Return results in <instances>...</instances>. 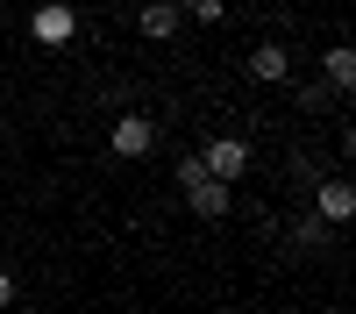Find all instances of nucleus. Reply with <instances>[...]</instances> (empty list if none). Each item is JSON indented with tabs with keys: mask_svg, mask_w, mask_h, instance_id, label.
I'll return each instance as SVG.
<instances>
[{
	"mask_svg": "<svg viewBox=\"0 0 356 314\" xmlns=\"http://www.w3.org/2000/svg\"><path fill=\"white\" fill-rule=\"evenodd\" d=\"M178 193H186V207H193L200 221H221V214L235 207V186H221V179H207V171H200V157H193V150L178 157Z\"/></svg>",
	"mask_w": 356,
	"mask_h": 314,
	"instance_id": "nucleus-1",
	"label": "nucleus"
},
{
	"mask_svg": "<svg viewBox=\"0 0 356 314\" xmlns=\"http://www.w3.org/2000/svg\"><path fill=\"white\" fill-rule=\"evenodd\" d=\"M193 157H200V171H207V179L235 186V179L250 171V157H257V150H250L243 136H200V150H193Z\"/></svg>",
	"mask_w": 356,
	"mask_h": 314,
	"instance_id": "nucleus-2",
	"label": "nucleus"
},
{
	"mask_svg": "<svg viewBox=\"0 0 356 314\" xmlns=\"http://www.w3.org/2000/svg\"><path fill=\"white\" fill-rule=\"evenodd\" d=\"M72 36H79V8H72V0H36V8H29V43L65 50Z\"/></svg>",
	"mask_w": 356,
	"mask_h": 314,
	"instance_id": "nucleus-3",
	"label": "nucleus"
},
{
	"mask_svg": "<svg viewBox=\"0 0 356 314\" xmlns=\"http://www.w3.org/2000/svg\"><path fill=\"white\" fill-rule=\"evenodd\" d=\"M107 150H114V157H150V150H157V122H150V114H136V107H129L122 122L107 129Z\"/></svg>",
	"mask_w": 356,
	"mask_h": 314,
	"instance_id": "nucleus-4",
	"label": "nucleus"
},
{
	"mask_svg": "<svg viewBox=\"0 0 356 314\" xmlns=\"http://www.w3.org/2000/svg\"><path fill=\"white\" fill-rule=\"evenodd\" d=\"M307 214H314V221H328V228H342V221L356 214V186L342 179V171H335V179H321V186H314V207H307Z\"/></svg>",
	"mask_w": 356,
	"mask_h": 314,
	"instance_id": "nucleus-5",
	"label": "nucleus"
},
{
	"mask_svg": "<svg viewBox=\"0 0 356 314\" xmlns=\"http://www.w3.org/2000/svg\"><path fill=\"white\" fill-rule=\"evenodd\" d=\"M250 79H257V86H285V79H292V50H285V43H257V50H250Z\"/></svg>",
	"mask_w": 356,
	"mask_h": 314,
	"instance_id": "nucleus-6",
	"label": "nucleus"
},
{
	"mask_svg": "<svg viewBox=\"0 0 356 314\" xmlns=\"http://www.w3.org/2000/svg\"><path fill=\"white\" fill-rule=\"evenodd\" d=\"M321 86H328L335 100L356 86V50H349V43H328V57H321Z\"/></svg>",
	"mask_w": 356,
	"mask_h": 314,
	"instance_id": "nucleus-7",
	"label": "nucleus"
},
{
	"mask_svg": "<svg viewBox=\"0 0 356 314\" xmlns=\"http://www.w3.org/2000/svg\"><path fill=\"white\" fill-rule=\"evenodd\" d=\"M292 250H300V257H328L335 250V228L314 221V214H300V221H292Z\"/></svg>",
	"mask_w": 356,
	"mask_h": 314,
	"instance_id": "nucleus-8",
	"label": "nucleus"
},
{
	"mask_svg": "<svg viewBox=\"0 0 356 314\" xmlns=\"http://www.w3.org/2000/svg\"><path fill=\"white\" fill-rule=\"evenodd\" d=\"M178 22H186V15H178V8H164V0H143V36H150V43H171L178 36Z\"/></svg>",
	"mask_w": 356,
	"mask_h": 314,
	"instance_id": "nucleus-9",
	"label": "nucleus"
},
{
	"mask_svg": "<svg viewBox=\"0 0 356 314\" xmlns=\"http://www.w3.org/2000/svg\"><path fill=\"white\" fill-rule=\"evenodd\" d=\"M186 22H207V29L228 22V0H186Z\"/></svg>",
	"mask_w": 356,
	"mask_h": 314,
	"instance_id": "nucleus-10",
	"label": "nucleus"
},
{
	"mask_svg": "<svg viewBox=\"0 0 356 314\" xmlns=\"http://www.w3.org/2000/svg\"><path fill=\"white\" fill-rule=\"evenodd\" d=\"M328 100H335V93H328L321 79H307V86H300V107H307V114H314V107H328Z\"/></svg>",
	"mask_w": 356,
	"mask_h": 314,
	"instance_id": "nucleus-11",
	"label": "nucleus"
},
{
	"mask_svg": "<svg viewBox=\"0 0 356 314\" xmlns=\"http://www.w3.org/2000/svg\"><path fill=\"white\" fill-rule=\"evenodd\" d=\"M15 293H22V285H15V272L0 265V307H15Z\"/></svg>",
	"mask_w": 356,
	"mask_h": 314,
	"instance_id": "nucleus-12",
	"label": "nucleus"
},
{
	"mask_svg": "<svg viewBox=\"0 0 356 314\" xmlns=\"http://www.w3.org/2000/svg\"><path fill=\"white\" fill-rule=\"evenodd\" d=\"M164 8H178V15H186V0H164Z\"/></svg>",
	"mask_w": 356,
	"mask_h": 314,
	"instance_id": "nucleus-13",
	"label": "nucleus"
}]
</instances>
